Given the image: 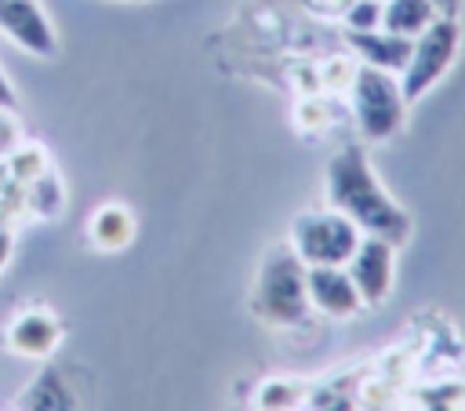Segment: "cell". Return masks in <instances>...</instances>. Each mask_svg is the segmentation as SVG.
I'll use <instances>...</instances> for the list:
<instances>
[{
	"label": "cell",
	"instance_id": "cell-16",
	"mask_svg": "<svg viewBox=\"0 0 465 411\" xmlns=\"http://www.w3.org/2000/svg\"><path fill=\"white\" fill-rule=\"evenodd\" d=\"M7 109H0V153H7V149H15V142H18V127L4 116Z\"/></svg>",
	"mask_w": 465,
	"mask_h": 411
},
{
	"label": "cell",
	"instance_id": "cell-12",
	"mask_svg": "<svg viewBox=\"0 0 465 411\" xmlns=\"http://www.w3.org/2000/svg\"><path fill=\"white\" fill-rule=\"evenodd\" d=\"M91 240L102 251H124L134 240V215L120 204H105L91 215Z\"/></svg>",
	"mask_w": 465,
	"mask_h": 411
},
{
	"label": "cell",
	"instance_id": "cell-2",
	"mask_svg": "<svg viewBox=\"0 0 465 411\" xmlns=\"http://www.w3.org/2000/svg\"><path fill=\"white\" fill-rule=\"evenodd\" d=\"M251 309L265 324H298L309 309L305 291V262L294 247H272L258 269V284L251 295Z\"/></svg>",
	"mask_w": 465,
	"mask_h": 411
},
{
	"label": "cell",
	"instance_id": "cell-11",
	"mask_svg": "<svg viewBox=\"0 0 465 411\" xmlns=\"http://www.w3.org/2000/svg\"><path fill=\"white\" fill-rule=\"evenodd\" d=\"M18 407H33V411H65V407H76V393H73L65 371L54 367V364H47V367H40V375L22 389Z\"/></svg>",
	"mask_w": 465,
	"mask_h": 411
},
{
	"label": "cell",
	"instance_id": "cell-14",
	"mask_svg": "<svg viewBox=\"0 0 465 411\" xmlns=\"http://www.w3.org/2000/svg\"><path fill=\"white\" fill-rule=\"evenodd\" d=\"M349 29H378L381 25V0H352L345 11Z\"/></svg>",
	"mask_w": 465,
	"mask_h": 411
},
{
	"label": "cell",
	"instance_id": "cell-1",
	"mask_svg": "<svg viewBox=\"0 0 465 411\" xmlns=\"http://www.w3.org/2000/svg\"><path fill=\"white\" fill-rule=\"evenodd\" d=\"M327 200L334 211H341L349 222H356L360 233L381 236L389 244H403L411 236V215L381 189V182L371 171V160L363 145L349 142L327 167Z\"/></svg>",
	"mask_w": 465,
	"mask_h": 411
},
{
	"label": "cell",
	"instance_id": "cell-4",
	"mask_svg": "<svg viewBox=\"0 0 465 411\" xmlns=\"http://www.w3.org/2000/svg\"><path fill=\"white\" fill-rule=\"evenodd\" d=\"M352 105H356V124L367 142H381L403 127L407 98L400 87V76L378 65H363L352 80Z\"/></svg>",
	"mask_w": 465,
	"mask_h": 411
},
{
	"label": "cell",
	"instance_id": "cell-15",
	"mask_svg": "<svg viewBox=\"0 0 465 411\" xmlns=\"http://www.w3.org/2000/svg\"><path fill=\"white\" fill-rule=\"evenodd\" d=\"M11 175H15V178H44V175H47L44 153H40V149H22V153H15Z\"/></svg>",
	"mask_w": 465,
	"mask_h": 411
},
{
	"label": "cell",
	"instance_id": "cell-19",
	"mask_svg": "<svg viewBox=\"0 0 465 411\" xmlns=\"http://www.w3.org/2000/svg\"><path fill=\"white\" fill-rule=\"evenodd\" d=\"M7 255H11V233L0 226V269H4V262H7Z\"/></svg>",
	"mask_w": 465,
	"mask_h": 411
},
{
	"label": "cell",
	"instance_id": "cell-18",
	"mask_svg": "<svg viewBox=\"0 0 465 411\" xmlns=\"http://www.w3.org/2000/svg\"><path fill=\"white\" fill-rule=\"evenodd\" d=\"M432 4H436V11L447 15V18H458V11H461V0H432Z\"/></svg>",
	"mask_w": 465,
	"mask_h": 411
},
{
	"label": "cell",
	"instance_id": "cell-13",
	"mask_svg": "<svg viewBox=\"0 0 465 411\" xmlns=\"http://www.w3.org/2000/svg\"><path fill=\"white\" fill-rule=\"evenodd\" d=\"M436 15L440 11L432 0H389V4H381V29L414 40Z\"/></svg>",
	"mask_w": 465,
	"mask_h": 411
},
{
	"label": "cell",
	"instance_id": "cell-7",
	"mask_svg": "<svg viewBox=\"0 0 465 411\" xmlns=\"http://www.w3.org/2000/svg\"><path fill=\"white\" fill-rule=\"evenodd\" d=\"M0 29L36 58L58 55L54 25L36 0H0Z\"/></svg>",
	"mask_w": 465,
	"mask_h": 411
},
{
	"label": "cell",
	"instance_id": "cell-6",
	"mask_svg": "<svg viewBox=\"0 0 465 411\" xmlns=\"http://www.w3.org/2000/svg\"><path fill=\"white\" fill-rule=\"evenodd\" d=\"M345 273L352 276L363 306H381L392 291V276H396V244L381 240V236H367L360 240V247L352 251V258L345 262Z\"/></svg>",
	"mask_w": 465,
	"mask_h": 411
},
{
	"label": "cell",
	"instance_id": "cell-8",
	"mask_svg": "<svg viewBox=\"0 0 465 411\" xmlns=\"http://www.w3.org/2000/svg\"><path fill=\"white\" fill-rule=\"evenodd\" d=\"M305 291H309V306L334 320H345L363 306L345 266H305Z\"/></svg>",
	"mask_w": 465,
	"mask_h": 411
},
{
	"label": "cell",
	"instance_id": "cell-10",
	"mask_svg": "<svg viewBox=\"0 0 465 411\" xmlns=\"http://www.w3.org/2000/svg\"><path fill=\"white\" fill-rule=\"evenodd\" d=\"M58 338H62V327H58V320H54L47 309H29V313H22V316L11 324V331H7L11 349L22 353V356H36V360L51 356L54 346H58Z\"/></svg>",
	"mask_w": 465,
	"mask_h": 411
},
{
	"label": "cell",
	"instance_id": "cell-3",
	"mask_svg": "<svg viewBox=\"0 0 465 411\" xmlns=\"http://www.w3.org/2000/svg\"><path fill=\"white\" fill-rule=\"evenodd\" d=\"M458 44H461V25L458 18H447V15H436L411 44V58L400 73V87H403V98L407 105L418 102L421 95H429L440 76L454 65L458 58Z\"/></svg>",
	"mask_w": 465,
	"mask_h": 411
},
{
	"label": "cell",
	"instance_id": "cell-9",
	"mask_svg": "<svg viewBox=\"0 0 465 411\" xmlns=\"http://www.w3.org/2000/svg\"><path fill=\"white\" fill-rule=\"evenodd\" d=\"M352 51L363 58V65H378V69H389V73H403L407 58H411V36H400V33H389V29H349L345 33Z\"/></svg>",
	"mask_w": 465,
	"mask_h": 411
},
{
	"label": "cell",
	"instance_id": "cell-5",
	"mask_svg": "<svg viewBox=\"0 0 465 411\" xmlns=\"http://www.w3.org/2000/svg\"><path fill=\"white\" fill-rule=\"evenodd\" d=\"M363 233L341 211H316L294 222V251L305 266H345Z\"/></svg>",
	"mask_w": 465,
	"mask_h": 411
},
{
	"label": "cell",
	"instance_id": "cell-17",
	"mask_svg": "<svg viewBox=\"0 0 465 411\" xmlns=\"http://www.w3.org/2000/svg\"><path fill=\"white\" fill-rule=\"evenodd\" d=\"M15 105H18V95H15V87L0 73V109H15Z\"/></svg>",
	"mask_w": 465,
	"mask_h": 411
},
{
	"label": "cell",
	"instance_id": "cell-20",
	"mask_svg": "<svg viewBox=\"0 0 465 411\" xmlns=\"http://www.w3.org/2000/svg\"><path fill=\"white\" fill-rule=\"evenodd\" d=\"M4 178H7V167H0V182H4Z\"/></svg>",
	"mask_w": 465,
	"mask_h": 411
}]
</instances>
